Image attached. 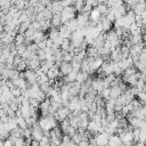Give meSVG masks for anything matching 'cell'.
Listing matches in <instances>:
<instances>
[{
    "label": "cell",
    "mask_w": 146,
    "mask_h": 146,
    "mask_svg": "<svg viewBox=\"0 0 146 146\" xmlns=\"http://www.w3.org/2000/svg\"><path fill=\"white\" fill-rule=\"evenodd\" d=\"M97 9H98L99 13L102 14V16H106V14H107L108 10H110V8L107 7L106 2H104V1H100V2H99V5L97 6Z\"/></svg>",
    "instance_id": "25"
},
{
    "label": "cell",
    "mask_w": 146,
    "mask_h": 146,
    "mask_svg": "<svg viewBox=\"0 0 146 146\" xmlns=\"http://www.w3.org/2000/svg\"><path fill=\"white\" fill-rule=\"evenodd\" d=\"M31 27H32L33 30H35V31H41V24H40L39 21L32 22V23H31Z\"/></svg>",
    "instance_id": "42"
},
{
    "label": "cell",
    "mask_w": 146,
    "mask_h": 146,
    "mask_svg": "<svg viewBox=\"0 0 146 146\" xmlns=\"http://www.w3.org/2000/svg\"><path fill=\"white\" fill-rule=\"evenodd\" d=\"M122 145H123V143H122L120 136L119 135H114V136H112L110 138V143H108L107 146H122Z\"/></svg>",
    "instance_id": "20"
},
{
    "label": "cell",
    "mask_w": 146,
    "mask_h": 146,
    "mask_svg": "<svg viewBox=\"0 0 146 146\" xmlns=\"http://www.w3.org/2000/svg\"><path fill=\"white\" fill-rule=\"evenodd\" d=\"M7 125H8L9 131H13L14 129L18 128V124H17L16 117H9V120H8V122H7Z\"/></svg>",
    "instance_id": "28"
},
{
    "label": "cell",
    "mask_w": 146,
    "mask_h": 146,
    "mask_svg": "<svg viewBox=\"0 0 146 146\" xmlns=\"http://www.w3.org/2000/svg\"><path fill=\"white\" fill-rule=\"evenodd\" d=\"M31 146H40V141H36V140H32V143H31Z\"/></svg>",
    "instance_id": "46"
},
{
    "label": "cell",
    "mask_w": 146,
    "mask_h": 146,
    "mask_svg": "<svg viewBox=\"0 0 146 146\" xmlns=\"http://www.w3.org/2000/svg\"><path fill=\"white\" fill-rule=\"evenodd\" d=\"M131 10H133V13H135L136 15L140 16V15L146 10V1H144V0L138 1V3H137Z\"/></svg>",
    "instance_id": "11"
},
{
    "label": "cell",
    "mask_w": 146,
    "mask_h": 146,
    "mask_svg": "<svg viewBox=\"0 0 146 146\" xmlns=\"http://www.w3.org/2000/svg\"><path fill=\"white\" fill-rule=\"evenodd\" d=\"M95 139H96V143H97V146H107L108 143H110V138L111 136H108L106 132H102V133H98L96 136H94Z\"/></svg>",
    "instance_id": "5"
},
{
    "label": "cell",
    "mask_w": 146,
    "mask_h": 146,
    "mask_svg": "<svg viewBox=\"0 0 146 146\" xmlns=\"http://www.w3.org/2000/svg\"><path fill=\"white\" fill-rule=\"evenodd\" d=\"M24 73H25V80L27 81V83H29L30 87L33 86V84H36V83H38V79H39V76H38V74L35 73V71L26 70V71H24Z\"/></svg>",
    "instance_id": "4"
},
{
    "label": "cell",
    "mask_w": 146,
    "mask_h": 146,
    "mask_svg": "<svg viewBox=\"0 0 146 146\" xmlns=\"http://www.w3.org/2000/svg\"><path fill=\"white\" fill-rule=\"evenodd\" d=\"M59 74H60V72H59V67H58L57 65H54V66L48 71L47 76H48L49 80H54V81H56V79L59 76Z\"/></svg>",
    "instance_id": "13"
},
{
    "label": "cell",
    "mask_w": 146,
    "mask_h": 146,
    "mask_svg": "<svg viewBox=\"0 0 146 146\" xmlns=\"http://www.w3.org/2000/svg\"><path fill=\"white\" fill-rule=\"evenodd\" d=\"M15 44H25V34H21L18 33L15 36Z\"/></svg>",
    "instance_id": "33"
},
{
    "label": "cell",
    "mask_w": 146,
    "mask_h": 146,
    "mask_svg": "<svg viewBox=\"0 0 146 146\" xmlns=\"http://www.w3.org/2000/svg\"><path fill=\"white\" fill-rule=\"evenodd\" d=\"M145 48H146V47H145L144 42H141V43H139V44L132 46V47L130 48V56H131V57H139L140 54L144 51Z\"/></svg>",
    "instance_id": "8"
},
{
    "label": "cell",
    "mask_w": 146,
    "mask_h": 146,
    "mask_svg": "<svg viewBox=\"0 0 146 146\" xmlns=\"http://www.w3.org/2000/svg\"><path fill=\"white\" fill-rule=\"evenodd\" d=\"M90 74L89 73H86V72H79V74H78V78H76V82H79V83H81V84H83V83H86L89 79H90V76H89Z\"/></svg>",
    "instance_id": "23"
},
{
    "label": "cell",
    "mask_w": 146,
    "mask_h": 146,
    "mask_svg": "<svg viewBox=\"0 0 146 146\" xmlns=\"http://www.w3.org/2000/svg\"><path fill=\"white\" fill-rule=\"evenodd\" d=\"M48 39V36H46V34H44V32L43 31H36L35 33H34V36H33V42L34 43H40L41 41H44V40H47Z\"/></svg>",
    "instance_id": "17"
},
{
    "label": "cell",
    "mask_w": 146,
    "mask_h": 146,
    "mask_svg": "<svg viewBox=\"0 0 146 146\" xmlns=\"http://www.w3.org/2000/svg\"><path fill=\"white\" fill-rule=\"evenodd\" d=\"M84 6H86V2H84V1H82V0L74 1V3H73V7H74V8H75V10H76V11H79V13H81V11H82V9L84 8Z\"/></svg>",
    "instance_id": "30"
},
{
    "label": "cell",
    "mask_w": 146,
    "mask_h": 146,
    "mask_svg": "<svg viewBox=\"0 0 146 146\" xmlns=\"http://www.w3.org/2000/svg\"><path fill=\"white\" fill-rule=\"evenodd\" d=\"M40 102L38 100V99H35V98H30V105H31V107H33V108H40Z\"/></svg>",
    "instance_id": "39"
},
{
    "label": "cell",
    "mask_w": 146,
    "mask_h": 146,
    "mask_svg": "<svg viewBox=\"0 0 146 146\" xmlns=\"http://www.w3.org/2000/svg\"><path fill=\"white\" fill-rule=\"evenodd\" d=\"M65 25L68 27V30H70L72 33H73V32H75V31H78V30H80V27H79V24H78V21H76V18L68 21V22H67Z\"/></svg>",
    "instance_id": "21"
},
{
    "label": "cell",
    "mask_w": 146,
    "mask_h": 146,
    "mask_svg": "<svg viewBox=\"0 0 146 146\" xmlns=\"http://www.w3.org/2000/svg\"><path fill=\"white\" fill-rule=\"evenodd\" d=\"M91 88H92L94 90H96V91L98 92V95H99V94L105 89L104 80H103V79H99V78L92 79V81H91Z\"/></svg>",
    "instance_id": "9"
},
{
    "label": "cell",
    "mask_w": 146,
    "mask_h": 146,
    "mask_svg": "<svg viewBox=\"0 0 146 146\" xmlns=\"http://www.w3.org/2000/svg\"><path fill=\"white\" fill-rule=\"evenodd\" d=\"M66 146H78V145H76V144H75V143H73V141H72V140H71V141H70V143H68V144H66Z\"/></svg>",
    "instance_id": "48"
},
{
    "label": "cell",
    "mask_w": 146,
    "mask_h": 146,
    "mask_svg": "<svg viewBox=\"0 0 146 146\" xmlns=\"http://www.w3.org/2000/svg\"><path fill=\"white\" fill-rule=\"evenodd\" d=\"M58 31H59V34H60L62 38H64V39H71L72 32L68 30V27H67L65 24H63V25L58 29Z\"/></svg>",
    "instance_id": "16"
},
{
    "label": "cell",
    "mask_w": 146,
    "mask_h": 146,
    "mask_svg": "<svg viewBox=\"0 0 146 146\" xmlns=\"http://www.w3.org/2000/svg\"><path fill=\"white\" fill-rule=\"evenodd\" d=\"M75 14H76V10H75V8H74L73 6H70V7L64 8L63 11H62V14H60L62 23H63V24H66L68 21L76 18V17H75Z\"/></svg>",
    "instance_id": "2"
},
{
    "label": "cell",
    "mask_w": 146,
    "mask_h": 146,
    "mask_svg": "<svg viewBox=\"0 0 146 146\" xmlns=\"http://www.w3.org/2000/svg\"><path fill=\"white\" fill-rule=\"evenodd\" d=\"M78 74H79V72L73 70V71H72V72H71L68 75L64 76V82H65V83H73V82H76Z\"/></svg>",
    "instance_id": "18"
},
{
    "label": "cell",
    "mask_w": 146,
    "mask_h": 146,
    "mask_svg": "<svg viewBox=\"0 0 146 146\" xmlns=\"http://www.w3.org/2000/svg\"><path fill=\"white\" fill-rule=\"evenodd\" d=\"M71 139H72V141H73V143H75L76 145H79V144H80V143L83 140V139H82V136H81L79 132H76V133H75V135H74V136H73Z\"/></svg>",
    "instance_id": "40"
},
{
    "label": "cell",
    "mask_w": 146,
    "mask_h": 146,
    "mask_svg": "<svg viewBox=\"0 0 146 146\" xmlns=\"http://www.w3.org/2000/svg\"><path fill=\"white\" fill-rule=\"evenodd\" d=\"M129 40H130L131 44L135 46V44H139V43L143 42V36H141V34H139V35H130Z\"/></svg>",
    "instance_id": "27"
},
{
    "label": "cell",
    "mask_w": 146,
    "mask_h": 146,
    "mask_svg": "<svg viewBox=\"0 0 146 146\" xmlns=\"http://www.w3.org/2000/svg\"><path fill=\"white\" fill-rule=\"evenodd\" d=\"M76 132H78V130H76V128H73V127H70V128H68V129L66 130V132H65L64 135H67V136H70V137L72 138V137H73V136H74V135H75Z\"/></svg>",
    "instance_id": "41"
},
{
    "label": "cell",
    "mask_w": 146,
    "mask_h": 146,
    "mask_svg": "<svg viewBox=\"0 0 146 146\" xmlns=\"http://www.w3.org/2000/svg\"><path fill=\"white\" fill-rule=\"evenodd\" d=\"M21 113H22V116L24 119H29L32 116V107L31 105H27V106H21Z\"/></svg>",
    "instance_id": "19"
},
{
    "label": "cell",
    "mask_w": 146,
    "mask_h": 146,
    "mask_svg": "<svg viewBox=\"0 0 146 146\" xmlns=\"http://www.w3.org/2000/svg\"><path fill=\"white\" fill-rule=\"evenodd\" d=\"M16 121H17V124H18V128L21 129H26L29 128L27 123H26V119H24L23 116H16Z\"/></svg>",
    "instance_id": "26"
},
{
    "label": "cell",
    "mask_w": 146,
    "mask_h": 146,
    "mask_svg": "<svg viewBox=\"0 0 146 146\" xmlns=\"http://www.w3.org/2000/svg\"><path fill=\"white\" fill-rule=\"evenodd\" d=\"M62 25L63 23H62L60 15H54L51 18V29H57V27H60Z\"/></svg>",
    "instance_id": "22"
},
{
    "label": "cell",
    "mask_w": 146,
    "mask_h": 146,
    "mask_svg": "<svg viewBox=\"0 0 146 146\" xmlns=\"http://www.w3.org/2000/svg\"><path fill=\"white\" fill-rule=\"evenodd\" d=\"M71 115V111H70V108L68 107H60L57 112H56V114L54 115L55 117H56V120H58V121H60V122H63V121H65V120H67V117Z\"/></svg>",
    "instance_id": "3"
},
{
    "label": "cell",
    "mask_w": 146,
    "mask_h": 146,
    "mask_svg": "<svg viewBox=\"0 0 146 146\" xmlns=\"http://www.w3.org/2000/svg\"><path fill=\"white\" fill-rule=\"evenodd\" d=\"M135 146H146V144H145V143H143V141H138V143H136V144H135Z\"/></svg>",
    "instance_id": "47"
},
{
    "label": "cell",
    "mask_w": 146,
    "mask_h": 146,
    "mask_svg": "<svg viewBox=\"0 0 146 146\" xmlns=\"http://www.w3.org/2000/svg\"><path fill=\"white\" fill-rule=\"evenodd\" d=\"M90 21L91 22H96V23H99L100 22V19H102V14L99 13V10L97 9V7L96 8H92V10H91V13H90Z\"/></svg>",
    "instance_id": "15"
},
{
    "label": "cell",
    "mask_w": 146,
    "mask_h": 146,
    "mask_svg": "<svg viewBox=\"0 0 146 146\" xmlns=\"http://www.w3.org/2000/svg\"><path fill=\"white\" fill-rule=\"evenodd\" d=\"M81 72L90 73V63L88 62V59H87V58L81 63Z\"/></svg>",
    "instance_id": "31"
},
{
    "label": "cell",
    "mask_w": 146,
    "mask_h": 146,
    "mask_svg": "<svg viewBox=\"0 0 146 146\" xmlns=\"http://www.w3.org/2000/svg\"><path fill=\"white\" fill-rule=\"evenodd\" d=\"M10 91L13 92V95H14V97H15V98H17V97H21V96H22V89H21V88H18V87H16V86H14V87L10 89Z\"/></svg>",
    "instance_id": "36"
},
{
    "label": "cell",
    "mask_w": 146,
    "mask_h": 146,
    "mask_svg": "<svg viewBox=\"0 0 146 146\" xmlns=\"http://www.w3.org/2000/svg\"><path fill=\"white\" fill-rule=\"evenodd\" d=\"M144 92H146V86H145V89H144Z\"/></svg>",
    "instance_id": "49"
},
{
    "label": "cell",
    "mask_w": 146,
    "mask_h": 146,
    "mask_svg": "<svg viewBox=\"0 0 146 146\" xmlns=\"http://www.w3.org/2000/svg\"><path fill=\"white\" fill-rule=\"evenodd\" d=\"M40 24H41V31H47V30H51V21H48V19H42V21H39Z\"/></svg>",
    "instance_id": "29"
},
{
    "label": "cell",
    "mask_w": 146,
    "mask_h": 146,
    "mask_svg": "<svg viewBox=\"0 0 146 146\" xmlns=\"http://www.w3.org/2000/svg\"><path fill=\"white\" fill-rule=\"evenodd\" d=\"M38 47H39V49H42V50H47V48H48V46H47V40H44V41H41L40 43H38Z\"/></svg>",
    "instance_id": "43"
},
{
    "label": "cell",
    "mask_w": 146,
    "mask_h": 146,
    "mask_svg": "<svg viewBox=\"0 0 146 146\" xmlns=\"http://www.w3.org/2000/svg\"><path fill=\"white\" fill-rule=\"evenodd\" d=\"M145 86H146V82H145L144 80L139 79V80H138V82H137V86H136V88H137V90L140 92V91H144V89H145Z\"/></svg>",
    "instance_id": "37"
},
{
    "label": "cell",
    "mask_w": 146,
    "mask_h": 146,
    "mask_svg": "<svg viewBox=\"0 0 146 146\" xmlns=\"http://www.w3.org/2000/svg\"><path fill=\"white\" fill-rule=\"evenodd\" d=\"M48 39H50V40H52L54 42L56 41V40H58L59 38H60V34H59V31H58V29H51L50 31H49V33H48Z\"/></svg>",
    "instance_id": "24"
},
{
    "label": "cell",
    "mask_w": 146,
    "mask_h": 146,
    "mask_svg": "<svg viewBox=\"0 0 146 146\" xmlns=\"http://www.w3.org/2000/svg\"><path fill=\"white\" fill-rule=\"evenodd\" d=\"M3 141V140H2ZM3 146H15V144L11 141V140H9V139H6L5 141H3Z\"/></svg>",
    "instance_id": "44"
},
{
    "label": "cell",
    "mask_w": 146,
    "mask_h": 146,
    "mask_svg": "<svg viewBox=\"0 0 146 146\" xmlns=\"http://www.w3.org/2000/svg\"><path fill=\"white\" fill-rule=\"evenodd\" d=\"M78 146H90V144H89V140H82Z\"/></svg>",
    "instance_id": "45"
},
{
    "label": "cell",
    "mask_w": 146,
    "mask_h": 146,
    "mask_svg": "<svg viewBox=\"0 0 146 146\" xmlns=\"http://www.w3.org/2000/svg\"><path fill=\"white\" fill-rule=\"evenodd\" d=\"M123 95V91L121 90L120 86H115V87H111V98L112 99H117Z\"/></svg>",
    "instance_id": "14"
},
{
    "label": "cell",
    "mask_w": 146,
    "mask_h": 146,
    "mask_svg": "<svg viewBox=\"0 0 146 146\" xmlns=\"http://www.w3.org/2000/svg\"><path fill=\"white\" fill-rule=\"evenodd\" d=\"M38 122H39V124H40V127L43 131H50V130H52L54 128L57 127V120L54 115H48L46 117L41 116Z\"/></svg>",
    "instance_id": "1"
},
{
    "label": "cell",
    "mask_w": 146,
    "mask_h": 146,
    "mask_svg": "<svg viewBox=\"0 0 146 146\" xmlns=\"http://www.w3.org/2000/svg\"><path fill=\"white\" fill-rule=\"evenodd\" d=\"M99 96H100L103 99L108 100V99L111 98V88H105V89L99 94Z\"/></svg>",
    "instance_id": "34"
},
{
    "label": "cell",
    "mask_w": 146,
    "mask_h": 146,
    "mask_svg": "<svg viewBox=\"0 0 146 146\" xmlns=\"http://www.w3.org/2000/svg\"><path fill=\"white\" fill-rule=\"evenodd\" d=\"M100 23H102V27H103V31L105 33L110 32L112 30V26H113V22H111L106 16H102V19H100Z\"/></svg>",
    "instance_id": "12"
},
{
    "label": "cell",
    "mask_w": 146,
    "mask_h": 146,
    "mask_svg": "<svg viewBox=\"0 0 146 146\" xmlns=\"http://www.w3.org/2000/svg\"><path fill=\"white\" fill-rule=\"evenodd\" d=\"M76 21H78V24H79V27L80 29H86L88 25H89V22H90V17L89 15L87 14H79L76 16Z\"/></svg>",
    "instance_id": "7"
},
{
    "label": "cell",
    "mask_w": 146,
    "mask_h": 146,
    "mask_svg": "<svg viewBox=\"0 0 146 146\" xmlns=\"http://www.w3.org/2000/svg\"><path fill=\"white\" fill-rule=\"evenodd\" d=\"M26 64H27V70H32V71H36L41 66V62H40L38 55H35L31 59L26 60Z\"/></svg>",
    "instance_id": "6"
},
{
    "label": "cell",
    "mask_w": 146,
    "mask_h": 146,
    "mask_svg": "<svg viewBox=\"0 0 146 146\" xmlns=\"http://www.w3.org/2000/svg\"><path fill=\"white\" fill-rule=\"evenodd\" d=\"M70 127H71V124H70V122H68V119L65 120V121H63V122H60V129H62L63 133H65L66 130H67Z\"/></svg>",
    "instance_id": "38"
},
{
    "label": "cell",
    "mask_w": 146,
    "mask_h": 146,
    "mask_svg": "<svg viewBox=\"0 0 146 146\" xmlns=\"http://www.w3.org/2000/svg\"><path fill=\"white\" fill-rule=\"evenodd\" d=\"M10 136L14 137V138H16V139L23 137V129H21V128H16V129H14L13 131H10Z\"/></svg>",
    "instance_id": "32"
},
{
    "label": "cell",
    "mask_w": 146,
    "mask_h": 146,
    "mask_svg": "<svg viewBox=\"0 0 146 146\" xmlns=\"http://www.w3.org/2000/svg\"><path fill=\"white\" fill-rule=\"evenodd\" d=\"M70 47H71V40H70V39H64V41H63V43H62V46H60V49H62L64 52H66V51H68Z\"/></svg>",
    "instance_id": "35"
},
{
    "label": "cell",
    "mask_w": 146,
    "mask_h": 146,
    "mask_svg": "<svg viewBox=\"0 0 146 146\" xmlns=\"http://www.w3.org/2000/svg\"><path fill=\"white\" fill-rule=\"evenodd\" d=\"M73 71V66H72V63H66V62H63L62 64H60V66H59V72L64 75V76H66V75H68L71 72Z\"/></svg>",
    "instance_id": "10"
}]
</instances>
